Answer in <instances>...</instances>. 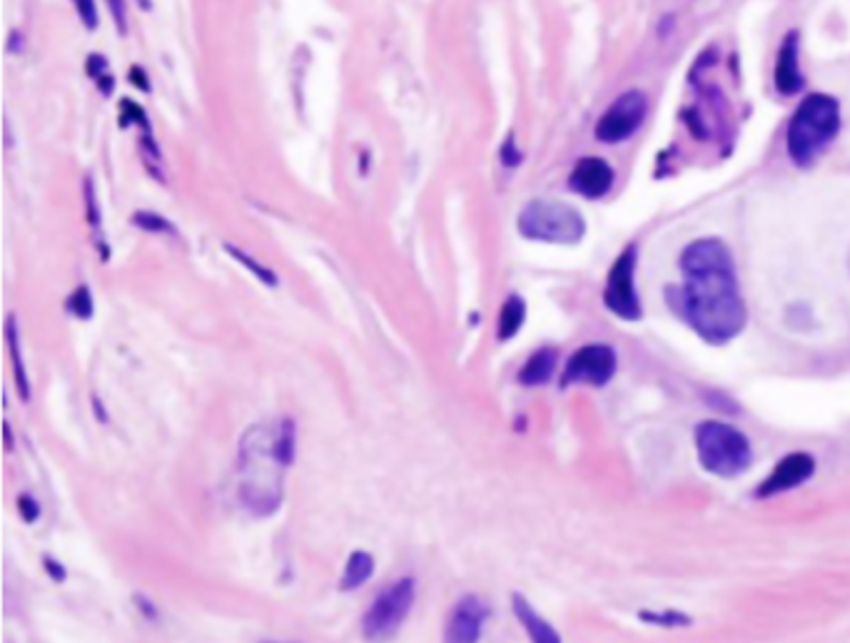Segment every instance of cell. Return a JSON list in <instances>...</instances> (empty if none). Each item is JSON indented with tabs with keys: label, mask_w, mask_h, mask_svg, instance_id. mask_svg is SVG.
I'll list each match as a JSON object with an SVG mask.
<instances>
[{
	"label": "cell",
	"mask_w": 850,
	"mask_h": 643,
	"mask_svg": "<svg viewBox=\"0 0 850 643\" xmlns=\"http://www.w3.org/2000/svg\"><path fill=\"white\" fill-rule=\"evenodd\" d=\"M636 265H639V247L631 242L621 250L614 265L606 275L604 307L624 322H639L643 317L639 290H636Z\"/></svg>",
	"instance_id": "obj_5"
},
{
	"label": "cell",
	"mask_w": 850,
	"mask_h": 643,
	"mask_svg": "<svg viewBox=\"0 0 850 643\" xmlns=\"http://www.w3.org/2000/svg\"><path fill=\"white\" fill-rule=\"evenodd\" d=\"M82 198H85V212H88V223L93 227V233L103 234V212L98 205V195H95V185L90 177H85V185H82Z\"/></svg>",
	"instance_id": "obj_25"
},
{
	"label": "cell",
	"mask_w": 850,
	"mask_h": 643,
	"mask_svg": "<svg viewBox=\"0 0 850 643\" xmlns=\"http://www.w3.org/2000/svg\"><path fill=\"white\" fill-rule=\"evenodd\" d=\"M818 471V461L808 452H788L773 464L769 474L753 486V499L756 502H769L783 494L795 492L803 484L813 479Z\"/></svg>",
	"instance_id": "obj_9"
},
{
	"label": "cell",
	"mask_w": 850,
	"mask_h": 643,
	"mask_svg": "<svg viewBox=\"0 0 850 643\" xmlns=\"http://www.w3.org/2000/svg\"><path fill=\"white\" fill-rule=\"evenodd\" d=\"M225 252H227L234 262H240L242 267L250 269V272H252L262 284H268V287H277V284H280V277L275 275V269H269L268 265H262L259 259L252 258V255L245 252V250H240V247H234V245H225Z\"/></svg>",
	"instance_id": "obj_21"
},
{
	"label": "cell",
	"mask_w": 850,
	"mask_h": 643,
	"mask_svg": "<svg viewBox=\"0 0 850 643\" xmlns=\"http://www.w3.org/2000/svg\"><path fill=\"white\" fill-rule=\"evenodd\" d=\"M526 322V302L522 294H509L504 304L499 307V317H497V340L509 342L514 340Z\"/></svg>",
	"instance_id": "obj_15"
},
{
	"label": "cell",
	"mask_w": 850,
	"mask_h": 643,
	"mask_svg": "<svg viewBox=\"0 0 850 643\" xmlns=\"http://www.w3.org/2000/svg\"><path fill=\"white\" fill-rule=\"evenodd\" d=\"M18 512L23 516L25 524H36L38 516H40V503H38L30 494H23V496L18 499Z\"/></svg>",
	"instance_id": "obj_29"
},
{
	"label": "cell",
	"mask_w": 850,
	"mask_h": 643,
	"mask_svg": "<svg viewBox=\"0 0 850 643\" xmlns=\"http://www.w3.org/2000/svg\"><path fill=\"white\" fill-rule=\"evenodd\" d=\"M840 103L833 95L811 93L793 110L786 130V152L795 167H811L836 142L840 132Z\"/></svg>",
	"instance_id": "obj_2"
},
{
	"label": "cell",
	"mask_w": 850,
	"mask_h": 643,
	"mask_svg": "<svg viewBox=\"0 0 850 643\" xmlns=\"http://www.w3.org/2000/svg\"><path fill=\"white\" fill-rule=\"evenodd\" d=\"M636 619L643 626H653V629H691L693 626V616H688L686 611H678V608H641Z\"/></svg>",
	"instance_id": "obj_18"
},
{
	"label": "cell",
	"mask_w": 850,
	"mask_h": 643,
	"mask_svg": "<svg viewBox=\"0 0 850 643\" xmlns=\"http://www.w3.org/2000/svg\"><path fill=\"white\" fill-rule=\"evenodd\" d=\"M773 85H776L778 95H786V97L803 93L805 78L801 71V36L795 30L786 33L783 43H780L776 71H773Z\"/></svg>",
	"instance_id": "obj_12"
},
{
	"label": "cell",
	"mask_w": 850,
	"mask_h": 643,
	"mask_svg": "<svg viewBox=\"0 0 850 643\" xmlns=\"http://www.w3.org/2000/svg\"><path fill=\"white\" fill-rule=\"evenodd\" d=\"M372 573H374L372 554H367V551H352L350 559H347V566H344V573H342L339 588H342V591H354V588H360V586L367 584V581L372 579Z\"/></svg>",
	"instance_id": "obj_17"
},
{
	"label": "cell",
	"mask_w": 850,
	"mask_h": 643,
	"mask_svg": "<svg viewBox=\"0 0 850 643\" xmlns=\"http://www.w3.org/2000/svg\"><path fill=\"white\" fill-rule=\"evenodd\" d=\"M649 115V97L641 90H626L606 107L596 123V140L604 145H618L633 138Z\"/></svg>",
	"instance_id": "obj_8"
},
{
	"label": "cell",
	"mask_w": 850,
	"mask_h": 643,
	"mask_svg": "<svg viewBox=\"0 0 850 643\" xmlns=\"http://www.w3.org/2000/svg\"><path fill=\"white\" fill-rule=\"evenodd\" d=\"M699 467L716 479H738L753 464V444L738 427L723 419H703L693 429Z\"/></svg>",
	"instance_id": "obj_3"
},
{
	"label": "cell",
	"mask_w": 850,
	"mask_h": 643,
	"mask_svg": "<svg viewBox=\"0 0 850 643\" xmlns=\"http://www.w3.org/2000/svg\"><path fill=\"white\" fill-rule=\"evenodd\" d=\"M5 342H8V350H11L15 385H18V392H21L23 402H28L30 399V382H28V372H25L23 350H21V329H18V322H15L13 315H8V319H5Z\"/></svg>",
	"instance_id": "obj_16"
},
{
	"label": "cell",
	"mask_w": 850,
	"mask_h": 643,
	"mask_svg": "<svg viewBox=\"0 0 850 643\" xmlns=\"http://www.w3.org/2000/svg\"><path fill=\"white\" fill-rule=\"evenodd\" d=\"M616 350L611 344H606V342H591V344H582L566 360L564 369H561L559 385L561 389H569V386L604 389L606 385H611V379L616 376Z\"/></svg>",
	"instance_id": "obj_6"
},
{
	"label": "cell",
	"mask_w": 850,
	"mask_h": 643,
	"mask_svg": "<svg viewBox=\"0 0 850 643\" xmlns=\"http://www.w3.org/2000/svg\"><path fill=\"white\" fill-rule=\"evenodd\" d=\"M516 230L524 240L547 242V245H576L586 234L583 215L569 202L561 199H531L526 202L519 217Z\"/></svg>",
	"instance_id": "obj_4"
},
{
	"label": "cell",
	"mask_w": 850,
	"mask_h": 643,
	"mask_svg": "<svg viewBox=\"0 0 850 643\" xmlns=\"http://www.w3.org/2000/svg\"><path fill=\"white\" fill-rule=\"evenodd\" d=\"M417 596V586L414 579H399L395 584H389L374 598L370 611L364 613L361 621V631L367 639H387L407 621L409 611L414 606Z\"/></svg>",
	"instance_id": "obj_7"
},
{
	"label": "cell",
	"mask_w": 850,
	"mask_h": 643,
	"mask_svg": "<svg viewBox=\"0 0 850 643\" xmlns=\"http://www.w3.org/2000/svg\"><path fill=\"white\" fill-rule=\"evenodd\" d=\"M71 3L75 13H78V21H81L88 30H98V25H100L98 3H95V0H71Z\"/></svg>",
	"instance_id": "obj_26"
},
{
	"label": "cell",
	"mask_w": 850,
	"mask_h": 643,
	"mask_svg": "<svg viewBox=\"0 0 850 643\" xmlns=\"http://www.w3.org/2000/svg\"><path fill=\"white\" fill-rule=\"evenodd\" d=\"M512 611L531 643H564L559 631L522 594H512Z\"/></svg>",
	"instance_id": "obj_13"
},
{
	"label": "cell",
	"mask_w": 850,
	"mask_h": 643,
	"mask_svg": "<svg viewBox=\"0 0 850 643\" xmlns=\"http://www.w3.org/2000/svg\"><path fill=\"white\" fill-rule=\"evenodd\" d=\"M138 132H140L138 145H140V157H142V165H145V170L150 173L152 180L165 182L167 177H165L163 150H160V145H157L155 135H152V128H142V130H138Z\"/></svg>",
	"instance_id": "obj_19"
},
{
	"label": "cell",
	"mask_w": 850,
	"mask_h": 643,
	"mask_svg": "<svg viewBox=\"0 0 850 643\" xmlns=\"http://www.w3.org/2000/svg\"><path fill=\"white\" fill-rule=\"evenodd\" d=\"M107 11L113 15V23H115L117 33L120 36H128V0H106Z\"/></svg>",
	"instance_id": "obj_28"
},
{
	"label": "cell",
	"mask_w": 850,
	"mask_h": 643,
	"mask_svg": "<svg viewBox=\"0 0 850 643\" xmlns=\"http://www.w3.org/2000/svg\"><path fill=\"white\" fill-rule=\"evenodd\" d=\"M65 312L75 317V319H90V317H93L95 302H93V292H90V287H88V284H81V287H75V290L68 294V300H65Z\"/></svg>",
	"instance_id": "obj_23"
},
{
	"label": "cell",
	"mask_w": 850,
	"mask_h": 643,
	"mask_svg": "<svg viewBox=\"0 0 850 643\" xmlns=\"http://www.w3.org/2000/svg\"><path fill=\"white\" fill-rule=\"evenodd\" d=\"M120 128H152L150 117H148V110L140 106V103H135V100H130V97H123L120 100Z\"/></svg>",
	"instance_id": "obj_24"
},
{
	"label": "cell",
	"mask_w": 850,
	"mask_h": 643,
	"mask_svg": "<svg viewBox=\"0 0 850 643\" xmlns=\"http://www.w3.org/2000/svg\"><path fill=\"white\" fill-rule=\"evenodd\" d=\"M130 82H132L138 90H142V93H152L150 75H148V71H145L142 65H132V68H130Z\"/></svg>",
	"instance_id": "obj_30"
},
{
	"label": "cell",
	"mask_w": 850,
	"mask_h": 643,
	"mask_svg": "<svg viewBox=\"0 0 850 643\" xmlns=\"http://www.w3.org/2000/svg\"><path fill=\"white\" fill-rule=\"evenodd\" d=\"M487 619H489V608L481 598H459L446 621L444 643H479Z\"/></svg>",
	"instance_id": "obj_11"
},
{
	"label": "cell",
	"mask_w": 850,
	"mask_h": 643,
	"mask_svg": "<svg viewBox=\"0 0 850 643\" xmlns=\"http://www.w3.org/2000/svg\"><path fill=\"white\" fill-rule=\"evenodd\" d=\"M85 72L90 75V80L95 82V88L100 90L103 97H110L115 93V75L110 71V63L103 53H90L85 60Z\"/></svg>",
	"instance_id": "obj_20"
},
{
	"label": "cell",
	"mask_w": 850,
	"mask_h": 643,
	"mask_svg": "<svg viewBox=\"0 0 850 643\" xmlns=\"http://www.w3.org/2000/svg\"><path fill=\"white\" fill-rule=\"evenodd\" d=\"M499 160H501V165H504V167H509V170H514L516 165H522V160H524V155H522V150H519V145H516V140H514V135H509L506 140L501 142Z\"/></svg>",
	"instance_id": "obj_27"
},
{
	"label": "cell",
	"mask_w": 850,
	"mask_h": 643,
	"mask_svg": "<svg viewBox=\"0 0 850 643\" xmlns=\"http://www.w3.org/2000/svg\"><path fill=\"white\" fill-rule=\"evenodd\" d=\"M43 563H46V571L50 573V579H53V581H58V584L60 581H65V569H63V563L53 562L50 556H46Z\"/></svg>",
	"instance_id": "obj_31"
},
{
	"label": "cell",
	"mask_w": 850,
	"mask_h": 643,
	"mask_svg": "<svg viewBox=\"0 0 850 643\" xmlns=\"http://www.w3.org/2000/svg\"><path fill=\"white\" fill-rule=\"evenodd\" d=\"M681 284L666 290V302L710 347H726L748 325L735 262L718 237H701L681 250Z\"/></svg>",
	"instance_id": "obj_1"
},
{
	"label": "cell",
	"mask_w": 850,
	"mask_h": 643,
	"mask_svg": "<svg viewBox=\"0 0 850 643\" xmlns=\"http://www.w3.org/2000/svg\"><path fill=\"white\" fill-rule=\"evenodd\" d=\"M130 223L132 227H138L142 233L148 234H170V237H177V227L165 215L155 210H135L130 215Z\"/></svg>",
	"instance_id": "obj_22"
},
{
	"label": "cell",
	"mask_w": 850,
	"mask_h": 643,
	"mask_svg": "<svg viewBox=\"0 0 850 643\" xmlns=\"http://www.w3.org/2000/svg\"><path fill=\"white\" fill-rule=\"evenodd\" d=\"M557 369H559V350L557 347H539L522 364L516 379L522 386H544L554 379Z\"/></svg>",
	"instance_id": "obj_14"
},
{
	"label": "cell",
	"mask_w": 850,
	"mask_h": 643,
	"mask_svg": "<svg viewBox=\"0 0 850 643\" xmlns=\"http://www.w3.org/2000/svg\"><path fill=\"white\" fill-rule=\"evenodd\" d=\"M614 182H616L614 167L606 163L604 157H594V155L579 157L569 173V190L583 199L606 198L614 190Z\"/></svg>",
	"instance_id": "obj_10"
},
{
	"label": "cell",
	"mask_w": 850,
	"mask_h": 643,
	"mask_svg": "<svg viewBox=\"0 0 850 643\" xmlns=\"http://www.w3.org/2000/svg\"><path fill=\"white\" fill-rule=\"evenodd\" d=\"M138 3H140V5H142V8H145V11L150 8V0H138Z\"/></svg>",
	"instance_id": "obj_32"
}]
</instances>
